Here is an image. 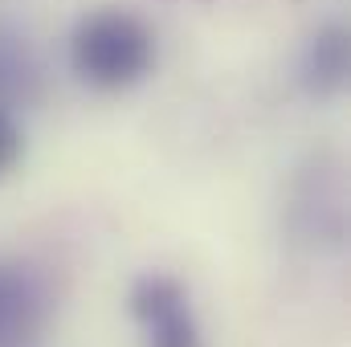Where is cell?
I'll return each instance as SVG.
<instances>
[{"label":"cell","instance_id":"obj_1","mask_svg":"<svg viewBox=\"0 0 351 347\" xmlns=\"http://www.w3.org/2000/svg\"><path fill=\"white\" fill-rule=\"evenodd\" d=\"M70 66L94 90H131L156 70V33L131 8H94L70 33Z\"/></svg>","mask_w":351,"mask_h":347},{"label":"cell","instance_id":"obj_2","mask_svg":"<svg viewBox=\"0 0 351 347\" xmlns=\"http://www.w3.org/2000/svg\"><path fill=\"white\" fill-rule=\"evenodd\" d=\"M45 290L25 265L0 261V347L25 344L41 331L45 323Z\"/></svg>","mask_w":351,"mask_h":347},{"label":"cell","instance_id":"obj_3","mask_svg":"<svg viewBox=\"0 0 351 347\" xmlns=\"http://www.w3.org/2000/svg\"><path fill=\"white\" fill-rule=\"evenodd\" d=\"M348 70H351V37L343 25H323L302 58H298V86L311 98H335L348 86Z\"/></svg>","mask_w":351,"mask_h":347},{"label":"cell","instance_id":"obj_4","mask_svg":"<svg viewBox=\"0 0 351 347\" xmlns=\"http://www.w3.org/2000/svg\"><path fill=\"white\" fill-rule=\"evenodd\" d=\"M45 90V66L29 37L0 21V106H33Z\"/></svg>","mask_w":351,"mask_h":347},{"label":"cell","instance_id":"obj_5","mask_svg":"<svg viewBox=\"0 0 351 347\" xmlns=\"http://www.w3.org/2000/svg\"><path fill=\"white\" fill-rule=\"evenodd\" d=\"M188 302V294H184V286L168 278V274H143L135 286H131V294H127V307H131V315L147 327V323H156L160 315H168L176 307H184Z\"/></svg>","mask_w":351,"mask_h":347},{"label":"cell","instance_id":"obj_6","mask_svg":"<svg viewBox=\"0 0 351 347\" xmlns=\"http://www.w3.org/2000/svg\"><path fill=\"white\" fill-rule=\"evenodd\" d=\"M147 347H204V335L192 319V307H176L168 315H160L156 323H147Z\"/></svg>","mask_w":351,"mask_h":347},{"label":"cell","instance_id":"obj_7","mask_svg":"<svg viewBox=\"0 0 351 347\" xmlns=\"http://www.w3.org/2000/svg\"><path fill=\"white\" fill-rule=\"evenodd\" d=\"M21 156H25V131L16 123V115L0 106V180H8L16 172Z\"/></svg>","mask_w":351,"mask_h":347}]
</instances>
